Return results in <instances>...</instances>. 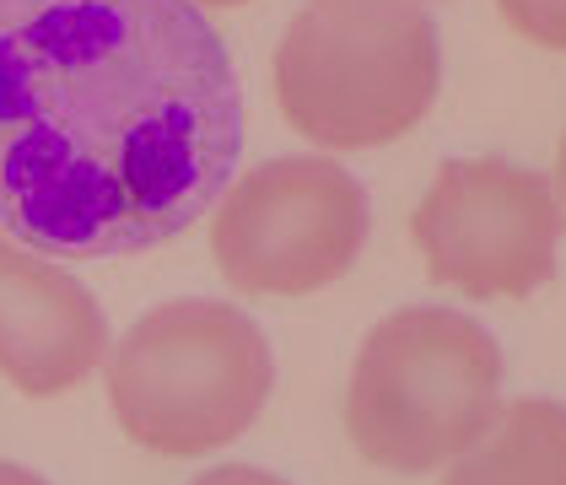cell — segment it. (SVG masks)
I'll list each match as a JSON object with an SVG mask.
<instances>
[{"instance_id":"obj_1","label":"cell","mask_w":566,"mask_h":485,"mask_svg":"<svg viewBox=\"0 0 566 485\" xmlns=\"http://www.w3.org/2000/svg\"><path fill=\"white\" fill-rule=\"evenodd\" d=\"M238 151V71L195 0H0V226L28 249H157Z\"/></svg>"},{"instance_id":"obj_11","label":"cell","mask_w":566,"mask_h":485,"mask_svg":"<svg viewBox=\"0 0 566 485\" xmlns=\"http://www.w3.org/2000/svg\"><path fill=\"white\" fill-rule=\"evenodd\" d=\"M0 485H44L33 470H17V464H0Z\"/></svg>"},{"instance_id":"obj_7","label":"cell","mask_w":566,"mask_h":485,"mask_svg":"<svg viewBox=\"0 0 566 485\" xmlns=\"http://www.w3.org/2000/svg\"><path fill=\"white\" fill-rule=\"evenodd\" d=\"M108 351L92 292L49 260L0 243V372L33 399L65 394Z\"/></svg>"},{"instance_id":"obj_6","label":"cell","mask_w":566,"mask_h":485,"mask_svg":"<svg viewBox=\"0 0 566 485\" xmlns=\"http://www.w3.org/2000/svg\"><path fill=\"white\" fill-rule=\"evenodd\" d=\"M410 232L442 286L464 297H528L556 270L562 205L539 173L475 157L432 178Z\"/></svg>"},{"instance_id":"obj_3","label":"cell","mask_w":566,"mask_h":485,"mask_svg":"<svg viewBox=\"0 0 566 485\" xmlns=\"http://www.w3.org/2000/svg\"><path fill=\"white\" fill-rule=\"evenodd\" d=\"M502 351L453 308L389 313L350 367L346 426L367 464L421 475L459 458L491 426Z\"/></svg>"},{"instance_id":"obj_4","label":"cell","mask_w":566,"mask_h":485,"mask_svg":"<svg viewBox=\"0 0 566 485\" xmlns=\"http://www.w3.org/2000/svg\"><path fill=\"white\" fill-rule=\"evenodd\" d=\"M270 383L275 361L260 324L206 297L146 313L108 361L119 432L163 458H200L249 432Z\"/></svg>"},{"instance_id":"obj_12","label":"cell","mask_w":566,"mask_h":485,"mask_svg":"<svg viewBox=\"0 0 566 485\" xmlns=\"http://www.w3.org/2000/svg\"><path fill=\"white\" fill-rule=\"evenodd\" d=\"M556 178H562V194H566V140H562V168H556Z\"/></svg>"},{"instance_id":"obj_9","label":"cell","mask_w":566,"mask_h":485,"mask_svg":"<svg viewBox=\"0 0 566 485\" xmlns=\"http://www.w3.org/2000/svg\"><path fill=\"white\" fill-rule=\"evenodd\" d=\"M496 11L518 28L523 39L545 49H566V0H496Z\"/></svg>"},{"instance_id":"obj_5","label":"cell","mask_w":566,"mask_h":485,"mask_svg":"<svg viewBox=\"0 0 566 485\" xmlns=\"http://www.w3.org/2000/svg\"><path fill=\"white\" fill-rule=\"evenodd\" d=\"M367 243V189L324 157L243 173L217 211L211 249L243 297H307L340 281Z\"/></svg>"},{"instance_id":"obj_2","label":"cell","mask_w":566,"mask_h":485,"mask_svg":"<svg viewBox=\"0 0 566 485\" xmlns=\"http://www.w3.org/2000/svg\"><path fill=\"white\" fill-rule=\"evenodd\" d=\"M437 71V28L416 0H313L275 49V97L297 135L367 151L432 108Z\"/></svg>"},{"instance_id":"obj_14","label":"cell","mask_w":566,"mask_h":485,"mask_svg":"<svg viewBox=\"0 0 566 485\" xmlns=\"http://www.w3.org/2000/svg\"><path fill=\"white\" fill-rule=\"evenodd\" d=\"M416 6H421V0H416Z\"/></svg>"},{"instance_id":"obj_8","label":"cell","mask_w":566,"mask_h":485,"mask_svg":"<svg viewBox=\"0 0 566 485\" xmlns=\"http://www.w3.org/2000/svg\"><path fill=\"white\" fill-rule=\"evenodd\" d=\"M442 485H566V404L513 399L453 458Z\"/></svg>"},{"instance_id":"obj_10","label":"cell","mask_w":566,"mask_h":485,"mask_svg":"<svg viewBox=\"0 0 566 485\" xmlns=\"http://www.w3.org/2000/svg\"><path fill=\"white\" fill-rule=\"evenodd\" d=\"M195 485H286L281 475H264V470H249V464H227V470H211Z\"/></svg>"},{"instance_id":"obj_13","label":"cell","mask_w":566,"mask_h":485,"mask_svg":"<svg viewBox=\"0 0 566 485\" xmlns=\"http://www.w3.org/2000/svg\"><path fill=\"white\" fill-rule=\"evenodd\" d=\"M195 6H243V0H195Z\"/></svg>"}]
</instances>
